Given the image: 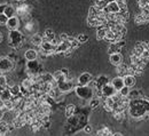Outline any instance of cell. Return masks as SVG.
Instances as JSON below:
<instances>
[{"mask_svg": "<svg viewBox=\"0 0 149 136\" xmlns=\"http://www.w3.org/2000/svg\"><path fill=\"white\" fill-rule=\"evenodd\" d=\"M23 36L19 30H13L9 32V46L14 48H19L22 46Z\"/></svg>", "mask_w": 149, "mask_h": 136, "instance_id": "6da1fadb", "label": "cell"}, {"mask_svg": "<svg viewBox=\"0 0 149 136\" xmlns=\"http://www.w3.org/2000/svg\"><path fill=\"white\" fill-rule=\"evenodd\" d=\"M76 94L80 98H85V99H88L93 96V90L88 87V86H77L76 87Z\"/></svg>", "mask_w": 149, "mask_h": 136, "instance_id": "7a4b0ae2", "label": "cell"}, {"mask_svg": "<svg viewBox=\"0 0 149 136\" xmlns=\"http://www.w3.org/2000/svg\"><path fill=\"white\" fill-rule=\"evenodd\" d=\"M14 69V62L8 57H0V71L9 72Z\"/></svg>", "mask_w": 149, "mask_h": 136, "instance_id": "3957f363", "label": "cell"}, {"mask_svg": "<svg viewBox=\"0 0 149 136\" xmlns=\"http://www.w3.org/2000/svg\"><path fill=\"white\" fill-rule=\"evenodd\" d=\"M55 46L56 45H54L53 42L44 40L42 43L40 45V50L44 55H51V54L55 53Z\"/></svg>", "mask_w": 149, "mask_h": 136, "instance_id": "277c9868", "label": "cell"}, {"mask_svg": "<svg viewBox=\"0 0 149 136\" xmlns=\"http://www.w3.org/2000/svg\"><path fill=\"white\" fill-rule=\"evenodd\" d=\"M100 89H101V95L103 97H113L117 94V90L115 89V87L111 84H106Z\"/></svg>", "mask_w": 149, "mask_h": 136, "instance_id": "5b68a950", "label": "cell"}, {"mask_svg": "<svg viewBox=\"0 0 149 136\" xmlns=\"http://www.w3.org/2000/svg\"><path fill=\"white\" fill-rule=\"evenodd\" d=\"M57 86H58V88L61 89V92H62V93L70 92L71 89H74V81H72V80H70V79H65V80H63L62 82L57 84Z\"/></svg>", "mask_w": 149, "mask_h": 136, "instance_id": "8992f818", "label": "cell"}, {"mask_svg": "<svg viewBox=\"0 0 149 136\" xmlns=\"http://www.w3.org/2000/svg\"><path fill=\"white\" fill-rule=\"evenodd\" d=\"M30 12H31L30 6H28V5H25V3L19 5V7L16 8V15H19L21 19H25V17L30 14Z\"/></svg>", "mask_w": 149, "mask_h": 136, "instance_id": "52a82bcc", "label": "cell"}, {"mask_svg": "<svg viewBox=\"0 0 149 136\" xmlns=\"http://www.w3.org/2000/svg\"><path fill=\"white\" fill-rule=\"evenodd\" d=\"M67 76H68V70L67 69H61V70L53 73V79H54L55 82L60 84V82H62L63 80L67 79Z\"/></svg>", "mask_w": 149, "mask_h": 136, "instance_id": "ba28073f", "label": "cell"}, {"mask_svg": "<svg viewBox=\"0 0 149 136\" xmlns=\"http://www.w3.org/2000/svg\"><path fill=\"white\" fill-rule=\"evenodd\" d=\"M6 26L9 31H13V30H17L19 26V19L17 16H13V17H9L7 23H6Z\"/></svg>", "mask_w": 149, "mask_h": 136, "instance_id": "9c48e42d", "label": "cell"}, {"mask_svg": "<svg viewBox=\"0 0 149 136\" xmlns=\"http://www.w3.org/2000/svg\"><path fill=\"white\" fill-rule=\"evenodd\" d=\"M91 81H92V75L88 72L81 73L78 78V85H80V86H87Z\"/></svg>", "mask_w": 149, "mask_h": 136, "instance_id": "30bf717a", "label": "cell"}, {"mask_svg": "<svg viewBox=\"0 0 149 136\" xmlns=\"http://www.w3.org/2000/svg\"><path fill=\"white\" fill-rule=\"evenodd\" d=\"M106 9H107L108 13H113V14H117V13L120 12V8H119L118 3L116 2V0L115 1H109L106 6Z\"/></svg>", "mask_w": 149, "mask_h": 136, "instance_id": "8fae6325", "label": "cell"}, {"mask_svg": "<svg viewBox=\"0 0 149 136\" xmlns=\"http://www.w3.org/2000/svg\"><path fill=\"white\" fill-rule=\"evenodd\" d=\"M12 93L9 90V88H6V87H0V101H8V99H12Z\"/></svg>", "mask_w": 149, "mask_h": 136, "instance_id": "7c38bea8", "label": "cell"}, {"mask_svg": "<svg viewBox=\"0 0 149 136\" xmlns=\"http://www.w3.org/2000/svg\"><path fill=\"white\" fill-rule=\"evenodd\" d=\"M110 63H111L112 65H116V66H118V65H120L122 63H123V56L119 54V53H112L110 54Z\"/></svg>", "mask_w": 149, "mask_h": 136, "instance_id": "4fadbf2b", "label": "cell"}, {"mask_svg": "<svg viewBox=\"0 0 149 136\" xmlns=\"http://www.w3.org/2000/svg\"><path fill=\"white\" fill-rule=\"evenodd\" d=\"M116 106V99L113 97H106V102H104V109L107 111H113Z\"/></svg>", "mask_w": 149, "mask_h": 136, "instance_id": "5bb4252c", "label": "cell"}, {"mask_svg": "<svg viewBox=\"0 0 149 136\" xmlns=\"http://www.w3.org/2000/svg\"><path fill=\"white\" fill-rule=\"evenodd\" d=\"M44 40L51 41V42H53L54 45H57V42H56V40H55V33H54V31H53L52 29H47V30L45 31Z\"/></svg>", "mask_w": 149, "mask_h": 136, "instance_id": "9a60e30c", "label": "cell"}, {"mask_svg": "<svg viewBox=\"0 0 149 136\" xmlns=\"http://www.w3.org/2000/svg\"><path fill=\"white\" fill-rule=\"evenodd\" d=\"M111 85L115 87V89H116L117 92H119V90L125 86V85H124V79H123L122 77L115 78V79H112Z\"/></svg>", "mask_w": 149, "mask_h": 136, "instance_id": "2e32d148", "label": "cell"}, {"mask_svg": "<svg viewBox=\"0 0 149 136\" xmlns=\"http://www.w3.org/2000/svg\"><path fill=\"white\" fill-rule=\"evenodd\" d=\"M2 13H3L8 19H9V17H13V16H15V15H16V9H15L12 5H8V6H6V7L3 8Z\"/></svg>", "mask_w": 149, "mask_h": 136, "instance_id": "e0dca14e", "label": "cell"}, {"mask_svg": "<svg viewBox=\"0 0 149 136\" xmlns=\"http://www.w3.org/2000/svg\"><path fill=\"white\" fill-rule=\"evenodd\" d=\"M147 49V47H146V42H140V43H138L136 46H135V48H134V52H133V54H135V55H139V56H141L142 54H143V52Z\"/></svg>", "mask_w": 149, "mask_h": 136, "instance_id": "ac0fdd59", "label": "cell"}, {"mask_svg": "<svg viewBox=\"0 0 149 136\" xmlns=\"http://www.w3.org/2000/svg\"><path fill=\"white\" fill-rule=\"evenodd\" d=\"M123 79H124V85L130 87V88L133 87L134 84H135V78H134L133 75H126V76L123 77Z\"/></svg>", "mask_w": 149, "mask_h": 136, "instance_id": "d6986e66", "label": "cell"}, {"mask_svg": "<svg viewBox=\"0 0 149 136\" xmlns=\"http://www.w3.org/2000/svg\"><path fill=\"white\" fill-rule=\"evenodd\" d=\"M24 56H25V58H26L28 61H35V59L38 58V53H37V50H35V49H28V50L25 52Z\"/></svg>", "mask_w": 149, "mask_h": 136, "instance_id": "ffe728a7", "label": "cell"}, {"mask_svg": "<svg viewBox=\"0 0 149 136\" xmlns=\"http://www.w3.org/2000/svg\"><path fill=\"white\" fill-rule=\"evenodd\" d=\"M33 85H35V80L32 78H28V79H24L23 82H22V87L25 88V89H32L33 88Z\"/></svg>", "mask_w": 149, "mask_h": 136, "instance_id": "44dd1931", "label": "cell"}, {"mask_svg": "<svg viewBox=\"0 0 149 136\" xmlns=\"http://www.w3.org/2000/svg\"><path fill=\"white\" fill-rule=\"evenodd\" d=\"M42 41H44V38L40 35H38V33L33 35L31 37V43L35 45V46H37V47H40V45L42 43Z\"/></svg>", "mask_w": 149, "mask_h": 136, "instance_id": "7402d4cb", "label": "cell"}, {"mask_svg": "<svg viewBox=\"0 0 149 136\" xmlns=\"http://www.w3.org/2000/svg\"><path fill=\"white\" fill-rule=\"evenodd\" d=\"M107 31H108L107 28L101 26V28L97 30V33H96V38H97V40H103V39H106V33H107Z\"/></svg>", "mask_w": 149, "mask_h": 136, "instance_id": "603a6c76", "label": "cell"}, {"mask_svg": "<svg viewBox=\"0 0 149 136\" xmlns=\"http://www.w3.org/2000/svg\"><path fill=\"white\" fill-rule=\"evenodd\" d=\"M106 84H108V79H107V77L101 76V77H99V79L96 80L95 86H96V88H97V89H100V88H101L102 86H104Z\"/></svg>", "mask_w": 149, "mask_h": 136, "instance_id": "cb8c5ba5", "label": "cell"}, {"mask_svg": "<svg viewBox=\"0 0 149 136\" xmlns=\"http://www.w3.org/2000/svg\"><path fill=\"white\" fill-rule=\"evenodd\" d=\"M3 103V105H2V110H13L14 109V103H13V101L12 99H8V101H3L2 102Z\"/></svg>", "mask_w": 149, "mask_h": 136, "instance_id": "d4e9b609", "label": "cell"}, {"mask_svg": "<svg viewBox=\"0 0 149 136\" xmlns=\"http://www.w3.org/2000/svg\"><path fill=\"white\" fill-rule=\"evenodd\" d=\"M9 90H10V93H12L13 96H17V95H21V94H22V93H21V86H19V85L12 86V87L9 88Z\"/></svg>", "mask_w": 149, "mask_h": 136, "instance_id": "484cf974", "label": "cell"}, {"mask_svg": "<svg viewBox=\"0 0 149 136\" xmlns=\"http://www.w3.org/2000/svg\"><path fill=\"white\" fill-rule=\"evenodd\" d=\"M8 130H9V128H8L7 122L0 121V135H6L8 133Z\"/></svg>", "mask_w": 149, "mask_h": 136, "instance_id": "4316f807", "label": "cell"}, {"mask_svg": "<svg viewBox=\"0 0 149 136\" xmlns=\"http://www.w3.org/2000/svg\"><path fill=\"white\" fill-rule=\"evenodd\" d=\"M119 49H120V43H119V41H118V42H112L111 45H110V47H109L110 54H112V53H118Z\"/></svg>", "mask_w": 149, "mask_h": 136, "instance_id": "83f0119b", "label": "cell"}, {"mask_svg": "<svg viewBox=\"0 0 149 136\" xmlns=\"http://www.w3.org/2000/svg\"><path fill=\"white\" fill-rule=\"evenodd\" d=\"M74 111H76V108H74V104H70V105H68L67 108H65V116L67 117H72L74 113Z\"/></svg>", "mask_w": 149, "mask_h": 136, "instance_id": "f1b7e54d", "label": "cell"}, {"mask_svg": "<svg viewBox=\"0 0 149 136\" xmlns=\"http://www.w3.org/2000/svg\"><path fill=\"white\" fill-rule=\"evenodd\" d=\"M146 22H148V21L146 19V17H145V15H143L142 13L135 16V23H136V24H145Z\"/></svg>", "mask_w": 149, "mask_h": 136, "instance_id": "f546056e", "label": "cell"}, {"mask_svg": "<svg viewBox=\"0 0 149 136\" xmlns=\"http://www.w3.org/2000/svg\"><path fill=\"white\" fill-rule=\"evenodd\" d=\"M119 95L123 97H127L129 95H130V87H127V86H124L119 92Z\"/></svg>", "mask_w": 149, "mask_h": 136, "instance_id": "4dcf8cb0", "label": "cell"}, {"mask_svg": "<svg viewBox=\"0 0 149 136\" xmlns=\"http://www.w3.org/2000/svg\"><path fill=\"white\" fill-rule=\"evenodd\" d=\"M99 104H100V98H92L91 99V102H90V106L92 108V109H95V108H97L99 106Z\"/></svg>", "mask_w": 149, "mask_h": 136, "instance_id": "1f68e13d", "label": "cell"}, {"mask_svg": "<svg viewBox=\"0 0 149 136\" xmlns=\"http://www.w3.org/2000/svg\"><path fill=\"white\" fill-rule=\"evenodd\" d=\"M116 2L118 3L120 10H127V8H126V0H116Z\"/></svg>", "mask_w": 149, "mask_h": 136, "instance_id": "d6a6232c", "label": "cell"}, {"mask_svg": "<svg viewBox=\"0 0 149 136\" xmlns=\"http://www.w3.org/2000/svg\"><path fill=\"white\" fill-rule=\"evenodd\" d=\"M7 21H8V17L3 13H0V25H6Z\"/></svg>", "mask_w": 149, "mask_h": 136, "instance_id": "836d02e7", "label": "cell"}, {"mask_svg": "<svg viewBox=\"0 0 149 136\" xmlns=\"http://www.w3.org/2000/svg\"><path fill=\"white\" fill-rule=\"evenodd\" d=\"M77 39H78V41L80 43H84V42H86L88 40V36H86V35H79Z\"/></svg>", "mask_w": 149, "mask_h": 136, "instance_id": "e575fe53", "label": "cell"}, {"mask_svg": "<svg viewBox=\"0 0 149 136\" xmlns=\"http://www.w3.org/2000/svg\"><path fill=\"white\" fill-rule=\"evenodd\" d=\"M33 29H35V24H33L32 22H28V23L25 24V30H26V31L32 32V31H33Z\"/></svg>", "mask_w": 149, "mask_h": 136, "instance_id": "d590c367", "label": "cell"}, {"mask_svg": "<svg viewBox=\"0 0 149 136\" xmlns=\"http://www.w3.org/2000/svg\"><path fill=\"white\" fill-rule=\"evenodd\" d=\"M97 135H111V133H110V130L108 128H103V129L97 132Z\"/></svg>", "mask_w": 149, "mask_h": 136, "instance_id": "8d00e7d4", "label": "cell"}, {"mask_svg": "<svg viewBox=\"0 0 149 136\" xmlns=\"http://www.w3.org/2000/svg\"><path fill=\"white\" fill-rule=\"evenodd\" d=\"M138 3H139L140 7L143 9V8H146L149 5V0H138Z\"/></svg>", "mask_w": 149, "mask_h": 136, "instance_id": "74e56055", "label": "cell"}, {"mask_svg": "<svg viewBox=\"0 0 149 136\" xmlns=\"http://www.w3.org/2000/svg\"><path fill=\"white\" fill-rule=\"evenodd\" d=\"M7 86V79L5 76H0V87H6Z\"/></svg>", "mask_w": 149, "mask_h": 136, "instance_id": "f35d334b", "label": "cell"}, {"mask_svg": "<svg viewBox=\"0 0 149 136\" xmlns=\"http://www.w3.org/2000/svg\"><path fill=\"white\" fill-rule=\"evenodd\" d=\"M91 132H92V127H91V126H86V127H85V133H88V134H90Z\"/></svg>", "mask_w": 149, "mask_h": 136, "instance_id": "ab89813d", "label": "cell"}, {"mask_svg": "<svg viewBox=\"0 0 149 136\" xmlns=\"http://www.w3.org/2000/svg\"><path fill=\"white\" fill-rule=\"evenodd\" d=\"M2 39H3V36H2V33L0 32V43L2 42Z\"/></svg>", "mask_w": 149, "mask_h": 136, "instance_id": "60d3db41", "label": "cell"}, {"mask_svg": "<svg viewBox=\"0 0 149 136\" xmlns=\"http://www.w3.org/2000/svg\"><path fill=\"white\" fill-rule=\"evenodd\" d=\"M96 1H104V0H96Z\"/></svg>", "mask_w": 149, "mask_h": 136, "instance_id": "b9f144b4", "label": "cell"}, {"mask_svg": "<svg viewBox=\"0 0 149 136\" xmlns=\"http://www.w3.org/2000/svg\"><path fill=\"white\" fill-rule=\"evenodd\" d=\"M17 1H24V0H17Z\"/></svg>", "mask_w": 149, "mask_h": 136, "instance_id": "7bdbcfd3", "label": "cell"}, {"mask_svg": "<svg viewBox=\"0 0 149 136\" xmlns=\"http://www.w3.org/2000/svg\"><path fill=\"white\" fill-rule=\"evenodd\" d=\"M1 73H2V72H1V71H0V76H1Z\"/></svg>", "mask_w": 149, "mask_h": 136, "instance_id": "ee69618b", "label": "cell"}, {"mask_svg": "<svg viewBox=\"0 0 149 136\" xmlns=\"http://www.w3.org/2000/svg\"><path fill=\"white\" fill-rule=\"evenodd\" d=\"M0 110H1V108H0Z\"/></svg>", "mask_w": 149, "mask_h": 136, "instance_id": "f6af8a7d", "label": "cell"}]
</instances>
